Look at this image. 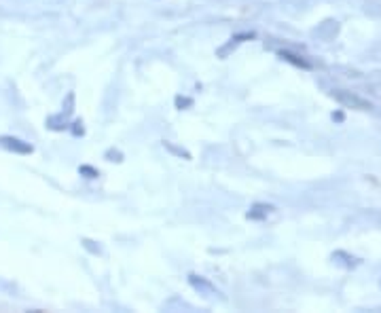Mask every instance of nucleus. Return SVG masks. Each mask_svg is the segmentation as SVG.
<instances>
[{
	"mask_svg": "<svg viewBox=\"0 0 381 313\" xmlns=\"http://www.w3.org/2000/svg\"><path fill=\"white\" fill-rule=\"evenodd\" d=\"M0 149H5L7 153H13V155H21V157L34 153V146L30 142L21 140L17 135H11V133L0 135Z\"/></svg>",
	"mask_w": 381,
	"mask_h": 313,
	"instance_id": "f257e3e1",
	"label": "nucleus"
},
{
	"mask_svg": "<svg viewBox=\"0 0 381 313\" xmlns=\"http://www.w3.org/2000/svg\"><path fill=\"white\" fill-rule=\"evenodd\" d=\"M189 286L195 290V292H199V294H203V296H216V294H221L219 290H216V286L210 282V280H205V277H201V275H197V273H191L189 277Z\"/></svg>",
	"mask_w": 381,
	"mask_h": 313,
	"instance_id": "f03ea898",
	"label": "nucleus"
},
{
	"mask_svg": "<svg viewBox=\"0 0 381 313\" xmlns=\"http://www.w3.org/2000/svg\"><path fill=\"white\" fill-rule=\"evenodd\" d=\"M271 212H273L271 205H267V203H254V205L250 207V210H248L246 218H248V220H265Z\"/></svg>",
	"mask_w": 381,
	"mask_h": 313,
	"instance_id": "7ed1b4c3",
	"label": "nucleus"
},
{
	"mask_svg": "<svg viewBox=\"0 0 381 313\" xmlns=\"http://www.w3.org/2000/svg\"><path fill=\"white\" fill-rule=\"evenodd\" d=\"M47 127H49L51 131H64V129H68L66 115H64V113H59V115H51V117L47 119Z\"/></svg>",
	"mask_w": 381,
	"mask_h": 313,
	"instance_id": "20e7f679",
	"label": "nucleus"
},
{
	"mask_svg": "<svg viewBox=\"0 0 381 313\" xmlns=\"http://www.w3.org/2000/svg\"><path fill=\"white\" fill-rule=\"evenodd\" d=\"M280 57H282V59H286V61H290V64H295V66L309 68V64H307L303 57H299V55H295V53H290V51H280Z\"/></svg>",
	"mask_w": 381,
	"mask_h": 313,
	"instance_id": "39448f33",
	"label": "nucleus"
},
{
	"mask_svg": "<svg viewBox=\"0 0 381 313\" xmlns=\"http://www.w3.org/2000/svg\"><path fill=\"white\" fill-rule=\"evenodd\" d=\"M79 173H81L83 178H89V180H93V178L100 176V171L93 165H79Z\"/></svg>",
	"mask_w": 381,
	"mask_h": 313,
	"instance_id": "423d86ee",
	"label": "nucleus"
},
{
	"mask_svg": "<svg viewBox=\"0 0 381 313\" xmlns=\"http://www.w3.org/2000/svg\"><path fill=\"white\" fill-rule=\"evenodd\" d=\"M163 146H165L171 155H176V157H180V159H191V153L185 151V149H180V146H174V144H169V142H163Z\"/></svg>",
	"mask_w": 381,
	"mask_h": 313,
	"instance_id": "0eeeda50",
	"label": "nucleus"
},
{
	"mask_svg": "<svg viewBox=\"0 0 381 313\" xmlns=\"http://www.w3.org/2000/svg\"><path fill=\"white\" fill-rule=\"evenodd\" d=\"M83 248L89 250L91 254H102V248L95 246V241H91V239H83Z\"/></svg>",
	"mask_w": 381,
	"mask_h": 313,
	"instance_id": "6e6552de",
	"label": "nucleus"
},
{
	"mask_svg": "<svg viewBox=\"0 0 381 313\" xmlns=\"http://www.w3.org/2000/svg\"><path fill=\"white\" fill-rule=\"evenodd\" d=\"M73 106H75V93H68V97H66V111H62L66 117L73 113Z\"/></svg>",
	"mask_w": 381,
	"mask_h": 313,
	"instance_id": "1a4fd4ad",
	"label": "nucleus"
},
{
	"mask_svg": "<svg viewBox=\"0 0 381 313\" xmlns=\"http://www.w3.org/2000/svg\"><path fill=\"white\" fill-rule=\"evenodd\" d=\"M176 106H178L180 111H183L185 106H193V99H191V97H180V95H178V97H176Z\"/></svg>",
	"mask_w": 381,
	"mask_h": 313,
	"instance_id": "9d476101",
	"label": "nucleus"
},
{
	"mask_svg": "<svg viewBox=\"0 0 381 313\" xmlns=\"http://www.w3.org/2000/svg\"><path fill=\"white\" fill-rule=\"evenodd\" d=\"M106 159H109V161H121V159H123V155H121L119 151L111 149V151H106Z\"/></svg>",
	"mask_w": 381,
	"mask_h": 313,
	"instance_id": "9b49d317",
	"label": "nucleus"
},
{
	"mask_svg": "<svg viewBox=\"0 0 381 313\" xmlns=\"http://www.w3.org/2000/svg\"><path fill=\"white\" fill-rule=\"evenodd\" d=\"M73 133H75L77 137L83 135V123H81V121H75V123H73Z\"/></svg>",
	"mask_w": 381,
	"mask_h": 313,
	"instance_id": "f8f14e48",
	"label": "nucleus"
}]
</instances>
